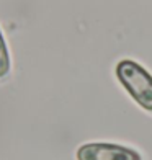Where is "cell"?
Segmentation results:
<instances>
[{
  "label": "cell",
  "instance_id": "6da1fadb",
  "mask_svg": "<svg viewBox=\"0 0 152 160\" xmlns=\"http://www.w3.org/2000/svg\"><path fill=\"white\" fill-rule=\"evenodd\" d=\"M119 83L141 108L152 111V75L131 59H123L114 69Z\"/></svg>",
  "mask_w": 152,
  "mask_h": 160
},
{
  "label": "cell",
  "instance_id": "7a4b0ae2",
  "mask_svg": "<svg viewBox=\"0 0 152 160\" xmlns=\"http://www.w3.org/2000/svg\"><path fill=\"white\" fill-rule=\"evenodd\" d=\"M77 160H142L139 152L110 142H89L77 149Z\"/></svg>",
  "mask_w": 152,
  "mask_h": 160
},
{
  "label": "cell",
  "instance_id": "3957f363",
  "mask_svg": "<svg viewBox=\"0 0 152 160\" xmlns=\"http://www.w3.org/2000/svg\"><path fill=\"white\" fill-rule=\"evenodd\" d=\"M10 52L8 48H7V42L3 39L2 30H0V78L5 77L10 72Z\"/></svg>",
  "mask_w": 152,
  "mask_h": 160
}]
</instances>
